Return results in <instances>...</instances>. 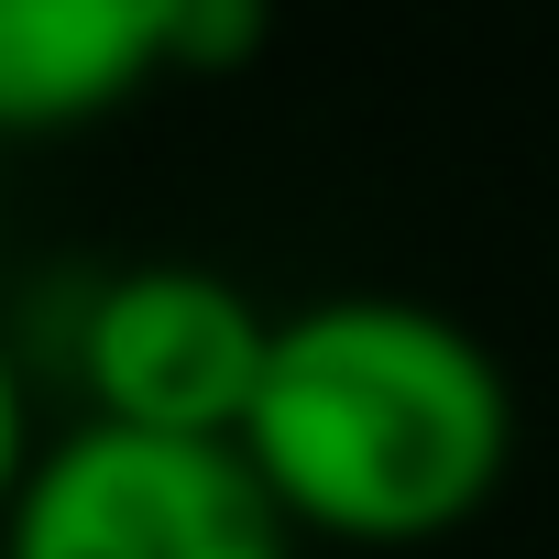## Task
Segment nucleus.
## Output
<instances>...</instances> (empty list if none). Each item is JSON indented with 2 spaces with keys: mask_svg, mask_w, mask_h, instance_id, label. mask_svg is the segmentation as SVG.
<instances>
[{
  "mask_svg": "<svg viewBox=\"0 0 559 559\" xmlns=\"http://www.w3.org/2000/svg\"><path fill=\"white\" fill-rule=\"evenodd\" d=\"M34 461H45V439H34V384H23L12 341H0V515H12V493L34 483Z\"/></svg>",
  "mask_w": 559,
  "mask_h": 559,
  "instance_id": "nucleus-5",
  "label": "nucleus"
},
{
  "mask_svg": "<svg viewBox=\"0 0 559 559\" xmlns=\"http://www.w3.org/2000/svg\"><path fill=\"white\" fill-rule=\"evenodd\" d=\"M0 559H297L230 439H143L78 417L0 515Z\"/></svg>",
  "mask_w": 559,
  "mask_h": 559,
  "instance_id": "nucleus-2",
  "label": "nucleus"
},
{
  "mask_svg": "<svg viewBox=\"0 0 559 559\" xmlns=\"http://www.w3.org/2000/svg\"><path fill=\"white\" fill-rule=\"evenodd\" d=\"M176 67V0H0V132H78Z\"/></svg>",
  "mask_w": 559,
  "mask_h": 559,
  "instance_id": "nucleus-4",
  "label": "nucleus"
},
{
  "mask_svg": "<svg viewBox=\"0 0 559 559\" xmlns=\"http://www.w3.org/2000/svg\"><path fill=\"white\" fill-rule=\"evenodd\" d=\"M297 537L428 548L515 472V384L483 330L428 297H319L274 319L252 417L230 439Z\"/></svg>",
  "mask_w": 559,
  "mask_h": 559,
  "instance_id": "nucleus-1",
  "label": "nucleus"
},
{
  "mask_svg": "<svg viewBox=\"0 0 559 559\" xmlns=\"http://www.w3.org/2000/svg\"><path fill=\"white\" fill-rule=\"evenodd\" d=\"M263 352H274V308H252L219 263H121L78 308L88 417L143 439H241Z\"/></svg>",
  "mask_w": 559,
  "mask_h": 559,
  "instance_id": "nucleus-3",
  "label": "nucleus"
}]
</instances>
